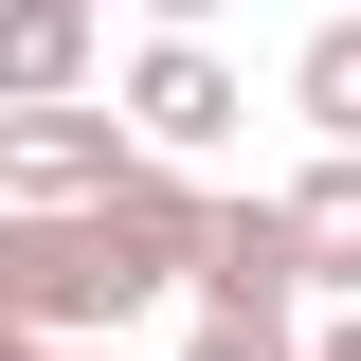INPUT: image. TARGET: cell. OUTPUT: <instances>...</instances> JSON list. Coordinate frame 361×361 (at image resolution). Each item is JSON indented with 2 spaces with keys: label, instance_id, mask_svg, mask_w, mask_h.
<instances>
[{
  "label": "cell",
  "instance_id": "obj_1",
  "mask_svg": "<svg viewBox=\"0 0 361 361\" xmlns=\"http://www.w3.org/2000/svg\"><path fill=\"white\" fill-rule=\"evenodd\" d=\"M145 163V127L109 90H37V109H0V199H109Z\"/></svg>",
  "mask_w": 361,
  "mask_h": 361
},
{
  "label": "cell",
  "instance_id": "obj_2",
  "mask_svg": "<svg viewBox=\"0 0 361 361\" xmlns=\"http://www.w3.org/2000/svg\"><path fill=\"white\" fill-rule=\"evenodd\" d=\"M199 307H307V253H289V199H199Z\"/></svg>",
  "mask_w": 361,
  "mask_h": 361
},
{
  "label": "cell",
  "instance_id": "obj_3",
  "mask_svg": "<svg viewBox=\"0 0 361 361\" xmlns=\"http://www.w3.org/2000/svg\"><path fill=\"white\" fill-rule=\"evenodd\" d=\"M109 109H127V127L163 145V163H199V145L235 127V73H217V54H199V37H145V54H127V90H109Z\"/></svg>",
  "mask_w": 361,
  "mask_h": 361
},
{
  "label": "cell",
  "instance_id": "obj_4",
  "mask_svg": "<svg viewBox=\"0 0 361 361\" xmlns=\"http://www.w3.org/2000/svg\"><path fill=\"white\" fill-rule=\"evenodd\" d=\"M289 253H307L325 307H361V145H325V163L289 180Z\"/></svg>",
  "mask_w": 361,
  "mask_h": 361
},
{
  "label": "cell",
  "instance_id": "obj_5",
  "mask_svg": "<svg viewBox=\"0 0 361 361\" xmlns=\"http://www.w3.org/2000/svg\"><path fill=\"white\" fill-rule=\"evenodd\" d=\"M90 18H109V0H0V109L90 90Z\"/></svg>",
  "mask_w": 361,
  "mask_h": 361
},
{
  "label": "cell",
  "instance_id": "obj_6",
  "mask_svg": "<svg viewBox=\"0 0 361 361\" xmlns=\"http://www.w3.org/2000/svg\"><path fill=\"white\" fill-rule=\"evenodd\" d=\"M289 109H307L325 145H361V18H325V37L289 54Z\"/></svg>",
  "mask_w": 361,
  "mask_h": 361
},
{
  "label": "cell",
  "instance_id": "obj_7",
  "mask_svg": "<svg viewBox=\"0 0 361 361\" xmlns=\"http://www.w3.org/2000/svg\"><path fill=\"white\" fill-rule=\"evenodd\" d=\"M180 361H307V343H289V307H199Z\"/></svg>",
  "mask_w": 361,
  "mask_h": 361
},
{
  "label": "cell",
  "instance_id": "obj_8",
  "mask_svg": "<svg viewBox=\"0 0 361 361\" xmlns=\"http://www.w3.org/2000/svg\"><path fill=\"white\" fill-rule=\"evenodd\" d=\"M307 361H361V307H325V343H307Z\"/></svg>",
  "mask_w": 361,
  "mask_h": 361
},
{
  "label": "cell",
  "instance_id": "obj_9",
  "mask_svg": "<svg viewBox=\"0 0 361 361\" xmlns=\"http://www.w3.org/2000/svg\"><path fill=\"white\" fill-rule=\"evenodd\" d=\"M145 18H163V37H199V18H217V0H145Z\"/></svg>",
  "mask_w": 361,
  "mask_h": 361
},
{
  "label": "cell",
  "instance_id": "obj_10",
  "mask_svg": "<svg viewBox=\"0 0 361 361\" xmlns=\"http://www.w3.org/2000/svg\"><path fill=\"white\" fill-rule=\"evenodd\" d=\"M0 361H73V343H37V325H0Z\"/></svg>",
  "mask_w": 361,
  "mask_h": 361
}]
</instances>
